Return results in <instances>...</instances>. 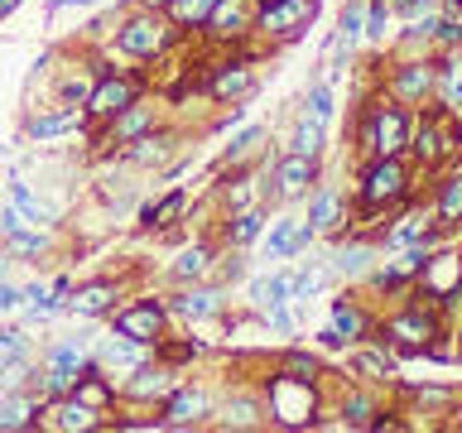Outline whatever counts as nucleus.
<instances>
[{"instance_id":"nucleus-44","label":"nucleus","mask_w":462,"mask_h":433,"mask_svg":"<svg viewBox=\"0 0 462 433\" xmlns=\"http://www.w3.org/2000/svg\"><path fill=\"white\" fill-rule=\"evenodd\" d=\"M433 43H439V49H457V43H462V20H457V14H439Z\"/></svg>"},{"instance_id":"nucleus-5","label":"nucleus","mask_w":462,"mask_h":433,"mask_svg":"<svg viewBox=\"0 0 462 433\" xmlns=\"http://www.w3.org/2000/svg\"><path fill=\"white\" fill-rule=\"evenodd\" d=\"M410 125H414L410 106H375V111L366 115V130H361V144L371 150V159L404 154V144H410Z\"/></svg>"},{"instance_id":"nucleus-42","label":"nucleus","mask_w":462,"mask_h":433,"mask_svg":"<svg viewBox=\"0 0 462 433\" xmlns=\"http://www.w3.org/2000/svg\"><path fill=\"white\" fill-rule=\"evenodd\" d=\"M183 207H188V198H183V193H169L159 207L144 212V226H173V216H179Z\"/></svg>"},{"instance_id":"nucleus-9","label":"nucleus","mask_w":462,"mask_h":433,"mask_svg":"<svg viewBox=\"0 0 462 433\" xmlns=\"http://www.w3.org/2000/svg\"><path fill=\"white\" fill-rule=\"evenodd\" d=\"M318 183V154H280L274 164V188L270 193L280 202H294V198H309V188Z\"/></svg>"},{"instance_id":"nucleus-46","label":"nucleus","mask_w":462,"mask_h":433,"mask_svg":"<svg viewBox=\"0 0 462 433\" xmlns=\"http://www.w3.org/2000/svg\"><path fill=\"white\" fill-rule=\"evenodd\" d=\"M260 140H265V130H260V125H255V130H245V135H236V140H231V159H245Z\"/></svg>"},{"instance_id":"nucleus-8","label":"nucleus","mask_w":462,"mask_h":433,"mask_svg":"<svg viewBox=\"0 0 462 433\" xmlns=\"http://www.w3.org/2000/svg\"><path fill=\"white\" fill-rule=\"evenodd\" d=\"M313 10H318V0H265L255 10V29L265 39H294L299 29H309Z\"/></svg>"},{"instance_id":"nucleus-7","label":"nucleus","mask_w":462,"mask_h":433,"mask_svg":"<svg viewBox=\"0 0 462 433\" xmlns=\"http://www.w3.org/2000/svg\"><path fill=\"white\" fill-rule=\"evenodd\" d=\"M169 39H173L169 20H159L154 10H140V14H130V20L121 24V34H116V49L130 53V58H154V53L169 49Z\"/></svg>"},{"instance_id":"nucleus-2","label":"nucleus","mask_w":462,"mask_h":433,"mask_svg":"<svg viewBox=\"0 0 462 433\" xmlns=\"http://www.w3.org/2000/svg\"><path fill=\"white\" fill-rule=\"evenodd\" d=\"M414 188V173L404 164V154H390V159H371L366 173H361V207L366 212H385V207H400Z\"/></svg>"},{"instance_id":"nucleus-50","label":"nucleus","mask_w":462,"mask_h":433,"mask_svg":"<svg viewBox=\"0 0 462 433\" xmlns=\"http://www.w3.org/2000/svg\"><path fill=\"white\" fill-rule=\"evenodd\" d=\"M14 5H20V0H0V20H5V14H10Z\"/></svg>"},{"instance_id":"nucleus-37","label":"nucleus","mask_w":462,"mask_h":433,"mask_svg":"<svg viewBox=\"0 0 462 433\" xmlns=\"http://www.w3.org/2000/svg\"><path fill=\"white\" fill-rule=\"evenodd\" d=\"M328 265H303L299 274H289V299H309V294H318V289L328 284Z\"/></svg>"},{"instance_id":"nucleus-10","label":"nucleus","mask_w":462,"mask_h":433,"mask_svg":"<svg viewBox=\"0 0 462 433\" xmlns=\"http://www.w3.org/2000/svg\"><path fill=\"white\" fill-rule=\"evenodd\" d=\"M144 361H150V346L135 342V337H125V332H111V337L97 346V366L106 371L111 381H116V375L125 381L130 371H140V366H144Z\"/></svg>"},{"instance_id":"nucleus-23","label":"nucleus","mask_w":462,"mask_h":433,"mask_svg":"<svg viewBox=\"0 0 462 433\" xmlns=\"http://www.w3.org/2000/svg\"><path fill=\"white\" fill-rule=\"evenodd\" d=\"M332 332H337L342 342H366L371 337V313L366 309H356V303H332Z\"/></svg>"},{"instance_id":"nucleus-51","label":"nucleus","mask_w":462,"mask_h":433,"mask_svg":"<svg viewBox=\"0 0 462 433\" xmlns=\"http://www.w3.org/2000/svg\"><path fill=\"white\" fill-rule=\"evenodd\" d=\"M5 265H10V260H5V255H0V280H5Z\"/></svg>"},{"instance_id":"nucleus-31","label":"nucleus","mask_w":462,"mask_h":433,"mask_svg":"<svg viewBox=\"0 0 462 433\" xmlns=\"http://www.w3.org/2000/svg\"><path fill=\"white\" fill-rule=\"evenodd\" d=\"M361 39H366V5L352 0V5L342 10V24H337V53H352Z\"/></svg>"},{"instance_id":"nucleus-25","label":"nucleus","mask_w":462,"mask_h":433,"mask_svg":"<svg viewBox=\"0 0 462 433\" xmlns=\"http://www.w3.org/2000/svg\"><path fill=\"white\" fill-rule=\"evenodd\" d=\"M462 226V169H453L439 183V231H457Z\"/></svg>"},{"instance_id":"nucleus-11","label":"nucleus","mask_w":462,"mask_h":433,"mask_svg":"<svg viewBox=\"0 0 462 433\" xmlns=\"http://www.w3.org/2000/svg\"><path fill=\"white\" fill-rule=\"evenodd\" d=\"M130 101H140V82L135 78H116V72H106L92 97H87V115H101V121H111L116 111H125Z\"/></svg>"},{"instance_id":"nucleus-3","label":"nucleus","mask_w":462,"mask_h":433,"mask_svg":"<svg viewBox=\"0 0 462 433\" xmlns=\"http://www.w3.org/2000/svg\"><path fill=\"white\" fill-rule=\"evenodd\" d=\"M433 337H439V313L424 309V303H410V309H400L395 318L381 323V342L400 346V352H410V356L429 352Z\"/></svg>"},{"instance_id":"nucleus-40","label":"nucleus","mask_w":462,"mask_h":433,"mask_svg":"<svg viewBox=\"0 0 462 433\" xmlns=\"http://www.w3.org/2000/svg\"><path fill=\"white\" fill-rule=\"evenodd\" d=\"M212 5H217V0H169V14L179 24H208Z\"/></svg>"},{"instance_id":"nucleus-13","label":"nucleus","mask_w":462,"mask_h":433,"mask_svg":"<svg viewBox=\"0 0 462 433\" xmlns=\"http://www.w3.org/2000/svg\"><path fill=\"white\" fill-rule=\"evenodd\" d=\"M433 97H439V111H448V115L462 121V43L457 49H443L439 78H433Z\"/></svg>"},{"instance_id":"nucleus-34","label":"nucleus","mask_w":462,"mask_h":433,"mask_svg":"<svg viewBox=\"0 0 462 433\" xmlns=\"http://www.w3.org/2000/svg\"><path fill=\"white\" fill-rule=\"evenodd\" d=\"M212 270V251H208V245H188V251L179 255V260H173V280H202V274H208Z\"/></svg>"},{"instance_id":"nucleus-48","label":"nucleus","mask_w":462,"mask_h":433,"mask_svg":"<svg viewBox=\"0 0 462 433\" xmlns=\"http://www.w3.org/2000/svg\"><path fill=\"white\" fill-rule=\"evenodd\" d=\"M20 303H24V289H14V284H5V280H0V313L20 309Z\"/></svg>"},{"instance_id":"nucleus-35","label":"nucleus","mask_w":462,"mask_h":433,"mask_svg":"<svg viewBox=\"0 0 462 433\" xmlns=\"http://www.w3.org/2000/svg\"><path fill=\"white\" fill-rule=\"evenodd\" d=\"M260 226H265V216H260L255 207H236V216L226 222V241L231 245H251L260 236Z\"/></svg>"},{"instance_id":"nucleus-33","label":"nucleus","mask_w":462,"mask_h":433,"mask_svg":"<svg viewBox=\"0 0 462 433\" xmlns=\"http://www.w3.org/2000/svg\"><path fill=\"white\" fill-rule=\"evenodd\" d=\"M318 150H323V121L299 115V121H294V135H289V154H318Z\"/></svg>"},{"instance_id":"nucleus-15","label":"nucleus","mask_w":462,"mask_h":433,"mask_svg":"<svg viewBox=\"0 0 462 433\" xmlns=\"http://www.w3.org/2000/svg\"><path fill=\"white\" fill-rule=\"evenodd\" d=\"M208 414H212V400L202 395V390H179V385H173L164 395V424H173V428L202 424Z\"/></svg>"},{"instance_id":"nucleus-1","label":"nucleus","mask_w":462,"mask_h":433,"mask_svg":"<svg viewBox=\"0 0 462 433\" xmlns=\"http://www.w3.org/2000/svg\"><path fill=\"white\" fill-rule=\"evenodd\" d=\"M404 150L414 154V164L439 169L443 159H453V154L462 150V125H457V115H448V111L419 115V121L410 125V144H404Z\"/></svg>"},{"instance_id":"nucleus-24","label":"nucleus","mask_w":462,"mask_h":433,"mask_svg":"<svg viewBox=\"0 0 462 433\" xmlns=\"http://www.w3.org/2000/svg\"><path fill=\"white\" fill-rule=\"evenodd\" d=\"M150 125H154V106H140V101H130L125 111L111 115V140H116V144H130L135 135H144Z\"/></svg>"},{"instance_id":"nucleus-32","label":"nucleus","mask_w":462,"mask_h":433,"mask_svg":"<svg viewBox=\"0 0 462 433\" xmlns=\"http://www.w3.org/2000/svg\"><path fill=\"white\" fill-rule=\"evenodd\" d=\"M217 309H222V299L212 294V289H183L179 299H173V313H183V318H212Z\"/></svg>"},{"instance_id":"nucleus-26","label":"nucleus","mask_w":462,"mask_h":433,"mask_svg":"<svg viewBox=\"0 0 462 433\" xmlns=\"http://www.w3.org/2000/svg\"><path fill=\"white\" fill-rule=\"evenodd\" d=\"M68 309H72V313H82V318H101L106 309H116V284H106V280L82 284V289H78V299H68Z\"/></svg>"},{"instance_id":"nucleus-6","label":"nucleus","mask_w":462,"mask_h":433,"mask_svg":"<svg viewBox=\"0 0 462 433\" xmlns=\"http://www.w3.org/2000/svg\"><path fill=\"white\" fill-rule=\"evenodd\" d=\"M433 78H439V58H400L395 68H390V97L400 101V106H424L433 97Z\"/></svg>"},{"instance_id":"nucleus-53","label":"nucleus","mask_w":462,"mask_h":433,"mask_svg":"<svg viewBox=\"0 0 462 433\" xmlns=\"http://www.w3.org/2000/svg\"><path fill=\"white\" fill-rule=\"evenodd\" d=\"M0 236H5V212H0Z\"/></svg>"},{"instance_id":"nucleus-29","label":"nucleus","mask_w":462,"mask_h":433,"mask_svg":"<svg viewBox=\"0 0 462 433\" xmlns=\"http://www.w3.org/2000/svg\"><path fill=\"white\" fill-rule=\"evenodd\" d=\"M82 121H87L82 106H68L58 115H34V121H29V135H34V140H53V135H63V130H78Z\"/></svg>"},{"instance_id":"nucleus-41","label":"nucleus","mask_w":462,"mask_h":433,"mask_svg":"<svg viewBox=\"0 0 462 433\" xmlns=\"http://www.w3.org/2000/svg\"><path fill=\"white\" fill-rule=\"evenodd\" d=\"M280 371H284V375H299V381H318V375H323L318 356H309V352H284Z\"/></svg>"},{"instance_id":"nucleus-22","label":"nucleus","mask_w":462,"mask_h":433,"mask_svg":"<svg viewBox=\"0 0 462 433\" xmlns=\"http://www.w3.org/2000/svg\"><path fill=\"white\" fill-rule=\"evenodd\" d=\"M346 222V202L337 188H318L313 202H309V226L313 231H337Z\"/></svg>"},{"instance_id":"nucleus-52","label":"nucleus","mask_w":462,"mask_h":433,"mask_svg":"<svg viewBox=\"0 0 462 433\" xmlns=\"http://www.w3.org/2000/svg\"><path fill=\"white\" fill-rule=\"evenodd\" d=\"M453 404H457V428H462V400H453Z\"/></svg>"},{"instance_id":"nucleus-16","label":"nucleus","mask_w":462,"mask_h":433,"mask_svg":"<svg viewBox=\"0 0 462 433\" xmlns=\"http://www.w3.org/2000/svg\"><path fill=\"white\" fill-rule=\"evenodd\" d=\"M433 241H439V222H429L419 207H410L385 231V251H400V245H433Z\"/></svg>"},{"instance_id":"nucleus-36","label":"nucleus","mask_w":462,"mask_h":433,"mask_svg":"<svg viewBox=\"0 0 462 433\" xmlns=\"http://www.w3.org/2000/svg\"><path fill=\"white\" fill-rule=\"evenodd\" d=\"M251 299L260 303V309H280V303H289V274H270V280H255V284H251Z\"/></svg>"},{"instance_id":"nucleus-45","label":"nucleus","mask_w":462,"mask_h":433,"mask_svg":"<svg viewBox=\"0 0 462 433\" xmlns=\"http://www.w3.org/2000/svg\"><path fill=\"white\" fill-rule=\"evenodd\" d=\"M10 251H20V255H39V251H43V236H39V231L14 226V231H10Z\"/></svg>"},{"instance_id":"nucleus-4","label":"nucleus","mask_w":462,"mask_h":433,"mask_svg":"<svg viewBox=\"0 0 462 433\" xmlns=\"http://www.w3.org/2000/svg\"><path fill=\"white\" fill-rule=\"evenodd\" d=\"M313 410H318V395H313V381H299V375H270V414L274 424L284 428H303L313 424Z\"/></svg>"},{"instance_id":"nucleus-30","label":"nucleus","mask_w":462,"mask_h":433,"mask_svg":"<svg viewBox=\"0 0 462 433\" xmlns=\"http://www.w3.org/2000/svg\"><path fill=\"white\" fill-rule=\"evenodd\" d=\"M375 414H381V404H375L371 390H352V395L342 400V424L346 428H371Z\"/></svg>"},{"instance_id":"nucleus-27","label":"nucleus","mask_w":462,"mask_h":433,"mask_svg":"<svg viewBox=\"0 0 462 433\" xmlns=\"http://www.w3.org/2000/svg\"><path fill=\"white\" fill-rule=\"evenodd\" d=\"M10 207H14V216H20V222L53 226V207H49V202H39L34 193H29V183H20V179L10 183Z\"/></svg>"},{"instance_id":"nucleus-49","label":"nucleus","mask_w":462,"mask_h":433,"mask_svg":"<svg viewBox=\"0 0 462 433\" xmlns=\"http://www.w3.org/2000/svg\"><path fill=\"white\" fill-rule=\"evenodd\" d=\"M144 10H169V0H140Z\"/></svg>"},{"instance_id":"nucleus-18","label":"nucleus","mask_w":462,"mask_h":433,"mask_svg":"<svg viewBox=\"0 0 462 433\" xmlns=\"http://www.w3.org/2000/svg\"><path fill=\"white\" fill-rule=\"evenodd\" d=\"M318 236V231L309 226V216H284V222H274L270 231V255L274 260H289V255H299V251H309V241Z\"/></svg>"},{"instance_id":"nucleus-28","label":"nucleus","mask_w":462,"mask_h":433,"mask_svg":"<svg viewBox=\"0 0 462 433\" xmlns=\"http://www.w3.org/2000/svg\"><path fill=\"white\" fill-rule=\"evenodd\" d=\"M251 87H255L251 68H245V63H226V68H217V78H212V97L231 101V97H245Z\"/></svg>"},{"instance_id":"nucleus-19","label":"nucleus","mask_w":462,"mask_h":433,"mask_svg":"<svg viewBox=\"0 0 462 433\" xmlns=\"http://www.w3.org/2000/svg\"><path fill=\"white\" fill-rule=\"evenodd\" d=\"M173 385H179V381H173V371L169 366H150V361H144L140 371L125 375V395L130 400H164Z\"/></svg>"},{"instance_id":"nucleus-43","label":"nucleus","mask_w":462,"mask_h":433,"mask_svg":"<svg viewBox=\"0 0 462 433\" xmlns=\"http://www.w3.org/2000/svg\"><path fill=\"white\" fill-rule=\"evenodd\" d=\"M303 115H313V121H332V87L328 82H318L313 87V92H309V111H303Z\"/></svg>"},{"instance_id":"nucleus-14","label":"nucleus","mask_w":462,"mask_h":433,"mask_svg":"<svg viewBox=\"0 0 462 433\" xmlns=\"http://www.w3.org/2000/svg\"><path fill=\"white\" fill-rule=\"evenodd\" d=\"M255 24V0H217L208 14V34L212 39H236Z\"/></svg>"},{"instance_id":"nucleus-17","label":"nucleus","mask_w":462,"mask_h":433,"mask_svg":"<svg viewBox=\"0 0 462 433\" xmlns=\"http://www.w3.org/2000/svg\"><path fill=\"white\" fill-rule=\"evenodd\" d=\"M39 395L34 390H10L0 400V433H20V428H34L39 424Z\"/></svg>"},{"instance_id":"nucleus-39","label":"nucleus","mask_w":462,"mask_h":433,"mask_svg":"<svg viewBox=\"0 0 462 433\" xmlns=\"http://www.w3.org/2000/svg\"><path fill=\"white\" fill-rule=\"evenodd\" d=\"M222 424L231 428H255L260 424V404L251 395H236V400H226V410H222Z\"/></svg>"},{"instance_id":"nucleus-21","label":"nucleus","mask_w":462,"mask_h":433,"mask_svg":"<svg viewBox=\"0 0 462 433\" xmlns=\"http://www.w3.org/2000/svg\"><path fill=\"white\" fill-rule=\"evenodd\" d=\"M169 154H173V135H154V130H144V135H135L125 144V159L135 169H159Z\"/></svg>"},{"instance_id":"nucleus-38","label":"nucleus","mask_w":462,"mask_h":433,"mask_svg":"<svg viewBox=\"0 0 462 433\" xmlns=\"http://www.w3.org/2000/svg\"><path fill=\"white\" fill-rule=\"evenodd\" d=\"M352 371L366 375V381H390V375H395V361H390L385 352H356L352 356Z\"/></svg>"},{"instance_id":"nucleus-12","label":"nucleus","mask_w":462,"mask_h":433,"mask_svg":"<svg viewBox=\"0 0 462 433\" xmlns=\"http://www.w3.org/2000/svg\"><path fill=\"white\" fill-rule=\"evenodd\" d=\"M164 318H169V313L150 299V303H135V309H121V313H116V332H125V337L154 346L159 337H164Z\"/></svg>"},{"instance_id":"nucleus-20","label":"nucleus","mask_w":462,"mask_h":433,"mask_svg":"<svg viewBox=\"0 0 462 433\" xmlns=\"http://www.w3.org/2000/svg\"><path fill=\"white\" fill-rule=\"evenodd\" d=\"M375 265V245L371 241H346L332 251V274H342V280H366V270Z\"/></svg>"},{"instance_id":"nucleus-47","label":"nucleus","mask_w":462,"mask_h":433,"mask_svg":"<svg viewBox=\"0 0 462 433\" xmlns=\"http://www.w3.org/2000/svg\"><path fill=\"white\" fill-rule=\"evenodd\" d=\"M419 404H429V410H448L453 404V390H414Z\"/></svg>"}]
</instances>
